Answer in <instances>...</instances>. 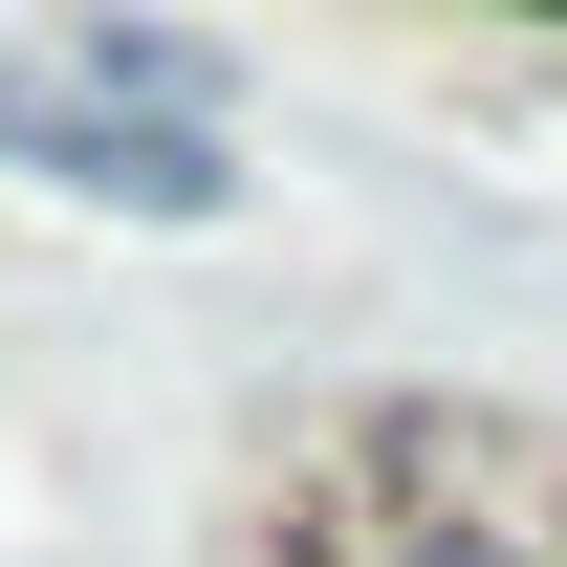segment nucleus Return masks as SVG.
<instances>
[{"instance_id":"7ed1b4c3","label":"nucleus","mask_w":567,"mask_h":567,"mask_svg":"<svg viewBox=\"0 0 567 567\" xmlns=\"http://www.w3.org/2000/svg\"><path fill=\"white\" fill-rule=\"evenodd\" d=\"M415 567H524V546H502V524H415Z\"/></svg>"},{"instance_id":"f03ea898","label":"nucleus","mask_w":567,"mask_h":567,"mask_svg":"<svg viewBox=\"0 0 567 567\" xmlns=\"http://www.w3.org/2000/svg\"><path fill=\"white\" fill-rule=\"evenodd\" d=\"M87 66H110L87 110H175V132H218V110H197V44H175V22H87Z\"/></svg>"},{"instance_id":"f257e3e1","label":"nucleus","mask_w":567,"mask_h":567,"mask_svg":"<svg viewBox=\"0 0 567 567\" xmlns=\"http://www.w3.org/2000/svg\"><path fill=\"white\" fill-rule=\"evenodd\" d=\"M0 132L44 153L66 197H132V218H218V197H240V153H218V132H175V110H87V87H0Z\"/></svg>"}]
</instances>
